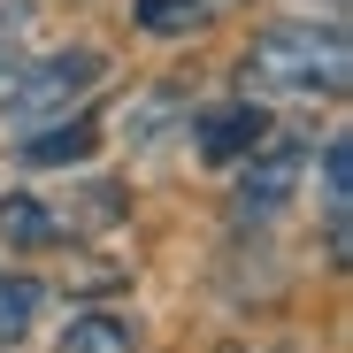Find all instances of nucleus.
Listing matches in <instances>:
<instances>
[{
    "label": "nucleus",
    "instance_id": "7ed1b4c3",
    "mask_svg": "<svg viewBox=\"0 0 353 353\" xmlns=\"http://www.w3.org/2000/svg\"><path fill=\"white\" fill-rule=\"evenodd\" d=\"M269 146V115L254 100H230V108H208L200 115V161H246Z\"/></svg>",
    "mask_w": 353,
    "mask_h": 353
},
{
    "label": "nucleus",
    "instance_id": "9b49d317",
    "mask_svg": "<svg viewBox=\"0 0 353 353\" xmlns=\"http://www.w3.org/2000/svg\"><path fill=\"white\" fill-rule=\"evenodd\" d=\"M31 62V8H0V85Z\"/></svg>",
    "mask_w": 353,
    "mask_h": 353
},
{
    "label": "nucleus",
    "instance_id": "423d86ee",
    "mask_svg": "<svg viewBox=\"0 0 353 353\" xmlns=\"http://www.w3.org/2000/svg\"><path fill=\"white\" fill-rule=\"evenodd\" d=\"M92 146H100V131L85 123V115H62V123H46V131H31V139H23V161L62 169V161H85Z\"/></svg>",
    "mask_w": 353,
    "mask_h": 353
},
{
    "label": "nucleus",
    "instance_id": "20e7f679",
    "mask_svg": "<svg viewBox=\"0 0 353 353\" xmlns=\"http://www.w3.org/2000/svg\"><path fill=\"white\" fill-rule=\"evenodd\" d=\"M300 146H269L261 161L246 154V176H239V215L254 223V215H276L284 200H292V185H300Z\"/></svg>",
    "mask_w": 353,
    "mask_h": 353
},
{
    "label": "nucleus",
    "instance_id": "6e6552de",
    "mask_svg": "<svg viewBox=\"0 0 353 353\" xmlns=\"http://www.w3.org/2000/svg\"><path fill=\"white\" fill-rule=\"evenodd\" d=\"M0 239H8L16 254H23V246H54V239H62V223H54L31 192H8V200H0Z\"/></svg>",
    "mask_w": 353,
    "mask_h": 353
},
{
    "label": "nucleus",
    "instance_id": "f03ea898",
    "mask_svg": "<svg viewBox=\"0 0 353 353\" xmlns=\"http://www.w3.org/2000/svg\"><path fill=\"white\" fill-rule=\"evenodd\" d=\"M108 77V62L92 46H70V54H46V62H23L8 85H0V115H8L16 131H46L62 123V115H77L92 100V85Z\"/></svg>",
    "mask_w": 353,
    "mask_h": 353
},
{
    "label": "nucleus",
    "instance_id": "9d476101",
    "mask_svg": "<svg viewBox=\"0 0 353 353\" xmlns=\"http://www.w3.org/2000/svg\"><path fill=\"white\" fill-rule=\"evenodd\" d=\"M39 307H46V284L39 276H0V338H23Z\"/></svg>",
    "mask_w": 353,
    "mask_h": 353
},
{
    "label": "nucleus",
    "instance_id": "1a4fd4ad",
    "mask_svg": "<svg viewBox=\"0 0 353 353\" xmlns=\"http://www.w3.org/2000/svg\"><path fill=\"white\" fill-rule=\"evenodd\" d=\"M139 31H154V39H185V31H200L208 23V0H139Z\"/></svg>",
    "mask_w": 353,
    "mask_h": 353
},
{
    "label": "nucleus",
    "instance_id": "0eeeda50",
    "mask_svg": "<svg viewBox=\"0 0 353 353\" xmlns=\"http://www.w3.org/2000/svg\"><path fill=\"white\" fill-rule=\"evenodd\" d=\"M345 192H353V139H323V215H330V254H345Z\"/></svg>",
    "mask_w": 353,
    "mask_h": 353
},
{
    "label": "nucleus",
    "instance_id": "39448f33",
    "mask_svg": "<svg viewBox=\"0 0 353 353\" xmlns=\"http://www.w3.org/2000/svg\"><path fill=\"white\" fill-rule=\"evenodd\" d=\"M131 345H139V330H131V315H115V307H85L62 330V353H131Z\"/></svg>",
    "mask_w": 353,
    "mask_h": 353
},
{
    "label": "nucleus",
    "instance_id": "f8f14e48",
    "mask_svg": "<svg viewBox=\"0 0 353 353\" xmlns=\"http://www.w3.org/2000/svg\"><path fill=\"white\" fill-rule=\"evenodd\" d=\"M330 8H338V0H330Z\"/></svg>",
    "mask_w": 353,
    "mask_h": 353
},
{
    "label": "nucleus",
    "instance_id": "f257e3e1",
    "mask_svg": "<svg viewBox=\"0 0 353 353\" xmlns=\"http://www.w3.org/2000/svg\"><path fill=\"white\" fill-rule=\"evenodd\" d=\"M345 31L338 23H269L246 46V77L261 92H292V100H315V92H345Z\"/></svg>",
    "mask_w": 353,
    "mask_h": 353
}]
</instances>
